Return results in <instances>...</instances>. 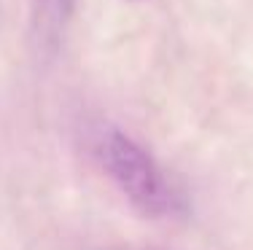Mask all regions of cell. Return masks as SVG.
<instances>
[{
	"label": "cell",
	"instance_id": "6da1fadb",
	"mask_svg": "<svg viewBox=\"0 0 253 250\" xmlns=\"http://www.w3.org/2000/svg\"><path fill=\"white\" fill-rule=\"evenodd\" d=\"M94 159L129 199V205L146 218H175L186 210L183 196L175 191L165 170L140 143H135L122 129H100L94 138Z\"/></svg>",
	"mask_w": 253,
	"mask_h": 250
},
{
	"label": "cell",
	"instance_id": "7a4b0ae2",
	"mask_svg": "<svg viewBox=\"0 0 253 250\" xmlns=\"http://www.w3.org/2000/svg\"><path fill=\"white\" fill-rule=\"evenodd\" d=\"M76 0H33V33L41 51H54L70 25Z\"/></svg>",
	"mask_w": 253,
	"mask_h": 250
},
{
	"label": "cell",
	"instance_id": "3957f363",
	"mask_svg": "<svg viewBox=\"0 0 253 250\" xmlns=\"http://www.w3.org/2000/svg\"><path fill=\"white\" fill-rule=\"evenodd\" d=\"M137 250H156V248H137Z\"/></svg>",
	"mask_w": 253,
	"mask_h": 250
}]
</instances>
